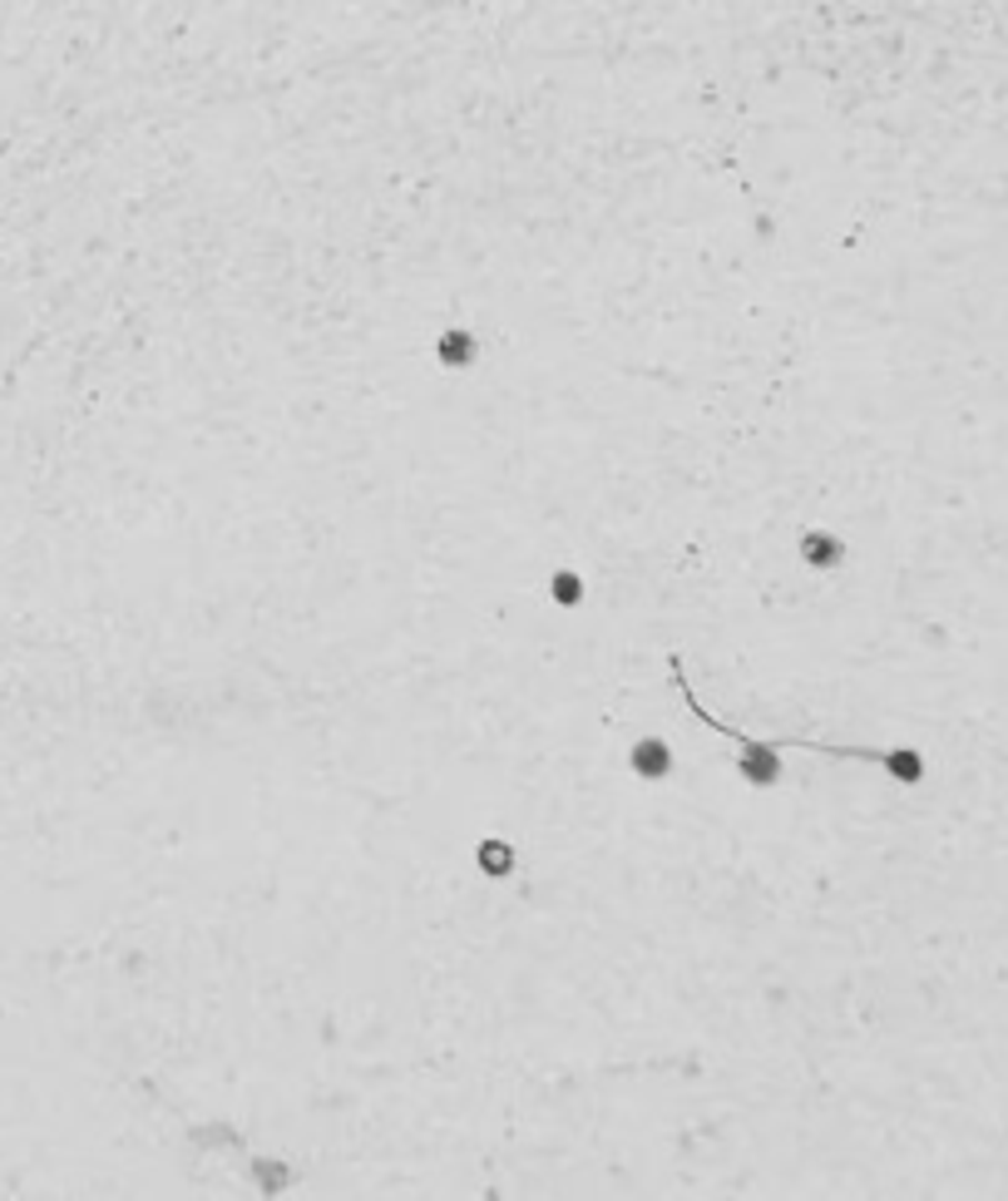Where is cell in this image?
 <instances>
[{
	"mask_svg": "<svg viewBox=\"0 0 1008 1201\" xmlns=\"http://www.w3.org/2000/svg\"><path fill=\"white\" fill-rule=\"evenodd\" d=\"M628 771L638 781H648V787H657V781H667L677 771V757L663 737H638V742L628 747Z\"/></svg>",
	"mask_w": 1008,
	"mask_h": 1201,
	"instance_id": "1",
	"label": "cell"
},
{
	"mask_svg": "<svg viewBox=\"0 0 1008 1201\" xmlns=\"http://www.w3.org/2000/svg\"><path fill=\"white\" fill-rule=\"evenodd\" d=\"M802 559L810 569H820V574H826V569H840L846 564V539L826 534V529H806L802 534Z\"/></svg>",
	"mask_w": 1008,
	"mask_h": 1201,
	"instance_id": "2",
	"label": "cell"
},
{
	"mask_svg": "<svg viewBox=\"0 0 1008 1201\" xmlns=\"http://www.w3.org/2000/svg\"><path fill=\"white\" fill-rule=\"evenodd\" d=\"M475 865L485 870L490 880H504V875H514V865H520V855H514V845L504 841V835H485V841L475 845Z\"/></svg>",
	"mask_w": 1008,
	"mask_h": 1201,
	"instance_id": "3",
	"label": "cell"
},
{
	"mask_svg": "<svg viewBox=\"0 0 1008 1201\" xmlns=\"http://www.w3.org/2000/svg\"><path fill=\"white\" fill-rule=\"evenodd\" d=\"M550 599L558 609H578L584 603V574L578 569H554L550 574Z\"/></svg>",
	"mask_w": 1008,
	"mask_h": 1201,
	"instance_id": "4",
	"label": "cell"
},
{
	"mask_svg": "<svg viewBox=\"0 0 1008 1201\" xmlns=\"http://www.w3.org/2000/svg\"><path fill=\"white\" fill-rule=\"evenodd\" d=\"M435 357L445 361V367H470V361H475V337L470 332H445L441 341H435Z\"/></svg>",
	"mask_w": 1008,
	"mask_h": 1201,
	"instance_id": "5",
	"label": "cell"
},
{
	"mask_svg": "<svg viewBox=\"0 0 1008 1201\" xmlns=\"http://www.w3.org/2000/svg\"><path fill=\"white\" fill-rule=\"evenodd\" d=\"M252 1172H258V1187L262 1192H282L292 1182V1172L282 1162H268V1157H252Z\"/></svg>",
	"mask_w": 1008,
	"mask_h": 1201,
	"instance_id": "6",
	"label": "cell"
}]
</instances>
